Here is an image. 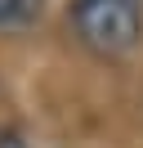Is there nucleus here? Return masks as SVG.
Masks as SVG:
<instances>
[{"label":"nucleus","instance_id":"obj_2","mask_svg":"<svg viewBox=\"0 0 143 148\" xmlns=\"http://www.w3.org/2000/svg\"><path fill=\"white\" fill-rule=\"evenodd\" d=\"M45 14V0H0V32H22Z\"/></svg>","mask_w":143,"mask_h":148},{"label":"nucleus","instance_id":"obj_1","mask_svg":"<svg viewBox=\"0 0 143 148\" xmlns=\"http://www.w3.org/2000/svg\"><path fill=\"white\" fill-rule=\"evenodd\" d=\"M67 27L94 58H125L143 45V0H67Z\"/></svg>","mask_w":143,"mask_h":148},{"label":"nucleus","instance_id":"obj_3","mask_svg":"<svg viewBox=\"0 0 143 148\" xmlns=\"http://www.w3.org/2000/svg\"><path fill=\"white\" fill-rule=\"evenodd\" d=\"M0 148H27V139H22V130H14V126H5V130H0Z\"/></svg>","mask_w":143,"mask_h":148}]
</instances>
